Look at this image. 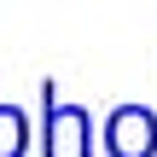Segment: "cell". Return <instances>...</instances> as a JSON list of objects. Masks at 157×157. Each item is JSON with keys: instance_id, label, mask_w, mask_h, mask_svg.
<instances>
[{"instance_id": "cell-1", "label": "cell", "mask_w": 157, "mask_h": 157, "mask_svg": "<svg viewBox=\"0 0 157 157\" xmlns=\"http://www.w3.org/2000/svg\"><path fill=\"white\" fill-rule=\"evenodd\" d=\"M105 151L111 157H151L157 151V117L146 105H117L105 117Z\"/></svg>"}, {"instance_id": "cell-2", "label": "cell", "mask_w": 157, "mask_h": 157, "mask_svg": "<svg viewBox=\"0 0 157 157\" xmlns=\"http://www.w3.org/2000/svg\"><path fill=\"white\" fill-rule=\"evenodd\" d=\"M87 117L76 111V105H58V111H47V157H64V151H87Z\"/></svg>"}, {"instance_id": "cell-3", "label": "cell", "mask_w": 157, "mask_h": 157, "mask_svg": "<svg viewBox=\"0 0 157 157\" xmlns=\"http://www.w3.org/2000/svg\"><path fill=\"white\" fill-rule=\"evenodd\" d=\"M0 157H23V117L0 105Z\"/></svg>"}]
</instances>
